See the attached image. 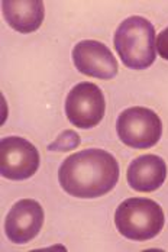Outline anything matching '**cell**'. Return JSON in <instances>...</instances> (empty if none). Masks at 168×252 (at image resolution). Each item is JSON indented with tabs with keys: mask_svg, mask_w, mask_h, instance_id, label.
<instances>
[{
	"mask_svg": "<svg viewBox=\"0 0 168 252\" xmlns=\"http://www.w3.org/2000/svg\"><path fill=\"white\" fill-rule=\"evenodd\" d=\"M58 180L66 193L77 199H97L115 189L119 164L110 152L90 148L64 159Z\"/></svg>",
	"mask_w": 168,
	"mask_h": 252,
	"instance_id": "cell-1",
	"label": "cell"
},
{
	"mask_svg": "<svg viewBox=\"0 0 168 252\" xmlns=\"http://www.w3.org/2000/svg\"><path fill=\"white\" fill-rule=\"evenodd\" d=\"M113 44L122 63L131 70L149 68L155 61V29L142 16L125 19L115 32Z\"/></svg>",
	"mask_w": 168,
	"mask_h": 252,
	"instance_id": "cell-2",
	"label": "cell"
},
{
	"mask_svg": "<svg viewBox=\"0 0 168 252\" xmlns=\"http://www.w3.org/2000/svg\"><path fill=\"white\" fill-rule=\"evenodd\" d=\"M164 223L166 216L163 207L145 197L126 199L115 212V225L131 241L144 242L155 238L163 230Z\"/></svg>",
	"mask_w": 168,
	"mask_h": 252,
	"instance_id": "cell-3",
	"label": "cell"
},
{
	"mask_svg": "<svg viewBox=\"0 0 168 252\" xmlns=\"http://www.w3.org/2000/svg\"><path fill=\"white\" fill-rule=\"evenodd\" d=\"M116 130L125 145L134 150H148L160 141L163 135V122L154 110L135 106L120 113Z\"/></svg>",
	"mask_w": 168,
	"mask_h": 252,
	"instance_id": "cell-4",
	"label": "cell"
},
{
	"mask_svg": "<svg viewBox=\"0 0 168 252\" xmlns=\"http://www.w3.org/2000/svg\"><path fill=\"white\" fill-rule=\"evenodd\" d=\"M106 112L103 92L95 83H80L74 86L66 99V115L72 125L80 129L97 126Z\"/></svg>",
	"mask_w": 168,
	"mask_h": 252,
	"instance_id": "cell-5",
	"label": "cell"
},
{
	"mask_svg": "<svg viewBox=\"0 0 168 252\" xmlns=\"http://www.w3.org/2000/svg\"><path fill=\"white\" fill-rule=\"evenodd\" d=\"M39 152L34 144L19 136L0 141V173L7 180H28L39 168Z\"/></svg>",
	"mask_w": 168,
	"mask_h": 252,
	"instance_id": "cell-6",
	"label": "cell"
},
{
	"mask_svg": "<svg viewBox=\"0 0 168 252\" xmlns=\"http://www.w3.org/2000/svg\"><path fill=\"white\" fill-rule=\"evenodd\" d=\"M72 63L81 74L100 80L113 78L119 70L112 51L95 39L80 41L72 48Z\"/></svg>",
	"mask_w": 168,
	"mask_h": 252,
	"instance_id": "cell-7",
	"label": "cell"
},
{
	"mask_svg": "<svg viewBox=\"0 0 168 252\" xmlns=\"http://www.w3.org/2000/svg\"><path fill=\"white\" fill-rule=\"evenodd\" d=\"M44 225V209L36 200L24 199L6 215L4 232L10 242L24 245L32 241Z\"/></svg>",
	"mask_w": 168,
	"mask_h": 252,
	"instance_id": "cell-8",
	"label": "cell"
},
{
	"mask_svg": "<svg viewBox=\"0 0 168 252\" xmlns=\"http://www.w3.org/2000/svg\"><path fill=\"white\" fill-rule=\"evenodd\" d=\"M167 178L166 161L152 154H145L135 158L126 171L129 186L141 193H151L158 190Z\"/></svg>",
	"mask_w": 168,
	"mask_h": 252,
	"instance_id": "cell-9",
	"label": "cell"
},
{
	"mask_svg": "<svg viewBox=\"0 0 168 252\" xmlns=\"http://www.w3.org/2000/svg\"><path fill=\"white\" fill-rule=\"evenodd\" d=\"M3 16L10 28L21 33L35 32L44 22L45 9L41 0H6L1 3Z\"/></svg>",
	"mask_w": 168,
	"mask_h": 252,
	"instance_id": "cell-10",
	"label": "cell"
},
{
	"mask_svg": "<svg viewBox=\"0 0 168 252\" xmlns=\"http://www.w3.org/2000/svg\"><path fill=\"white\" fill-rule=\"evenodd\" d=\"M80 144H81V139H80L78 133L68 129V130H64L63 133H60L58 138L52 144H49L48 150L57 152H67L75 150Z\"/></svg>",
	"mask_w": 168,
	"mask_h": 252,
	"instance_id": "cell-11",
	"label": "cell"
},
{
	"mask_svg": "<svg viewBox=\"0 0 168 252\" xmlns=\"http://www.w3.org/2000/svg\"><path fill=\"white\" fill-rule=\"evenodd\" d=\"M157 51L163 60L168 61V28L161 31L157 38Z\"/></svg>",
	"mask_w": 168,
	"mask_h": 252,
	"instance_id": "cell-12",
	"label": "cell"
}]
</instances>
